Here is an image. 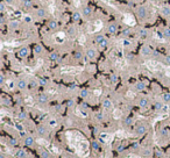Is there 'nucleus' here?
<instances>
[{
  "mask_svg": "<svg viewBox=\"0 0 170 158\" xmlns=\"http://www.w3.org/2000/svg\"><path fill=\"white\" fill-rule=\"evenodd\" d=\"M136 14L140 19H146L147 18V14H148V11L144 6H140L138 10H136Z\"/></svg>",
  "mask_w": 170,
  "mask_h": 158,
  "instance_id": "1",
  "label": "nucleus"
},
{
  "mask_svg": "<svg viewBox=\"0 0 170 158\" xmlns=\"http://www.w3.org/2000/svg\"><path fill=\"white\" fill-rule=\"evenodd\" d=\"M124 22L126 23V25H128V26H135V20H134V18H133V15L132 14H125L124 15Z\"/></svg>",
  "mask_w": 170,
  "mask_h": 158,
  "instance_id": "2",
  "label": "nucleus"
},
{
  "mask_svg": "<svg viewBox=\"0 0 170 158\" xmlns=\"http://www.w3.org/2000/svg\"><path fill=\"white\" fill-rule=\"evenodd\" d=\"M151 54H153V50H151V48H150L149 45H143V47H142V49H141V55H142L143 57H149Z\"/></svg>",
  "mask_w": 170,
  "mask_h": 158,
  "instance_id": "3",
  "label": "nucleus"
},
{
  "mask_svg": "<svg viewBox=\"0 0 170 158\" xmlns=\"http://www.w3.org/2000/svg\"><path fill=\"white\" fill-rule=\"evenodd\" d=\"M147 130H148V128H147V126L146 124H140V126H138L136 128H135V131H136V134L138 135H144L146 133H147Z\"/></svg>",
  "mask_w": 170,
  "mask_h": 158,
  "instance_id": "4",
  "label": "nucleus"
},
{
  "mask_svg": "<svg viewBox=\"0 0 170 158\" xmlns=\"http://www.w3.org/2000/svg\"><path fill=\"white\" fill-rule=\"evenodd\" d=\"M28 54H29V49H28L27 47H22V48H20L19 51H18V55H19V57H21V58L27 57Z\"/></svg>",
  "mask_w": 170,
  "mask_h": 158,
  "instance_id": "5",
  "label": "nucleus"
},
{
  "mask_svg": "<svg viewBox=\"0 0 170 158\" xmlns=\"http://www.w3.org/2000/svg\"><path fill=\"white\" fill-rule=\"evenodd\" d=\"M86 57H88L89 59L93 60V59L97 57V51H96V49H93V48L88 49V51H86Z\"/></svg>",
  "mask_w": 170,
  "mask_h": 158,
  "instance_id": "6",
  "label": "nucleus"
},
{
  "mask_svg": "<svg viewBox=\"0 0 170 158\" xmlns=\"http://www.w3.org/2000/svg\"><path fill=\"white\" fill-rule=\"evenodd\" d=\"M27 82L25 80V79H20V80L17 83V86H18V89L19 90H26L27 89Z\"/></svg>",
  "mask_w": 170,
  "mask_h": 158,
  "instance_id": "7",
  "label": "nucleus"
},
{
  "mask_svg": "<svg viewBox=\"0 0 170 158\" xmlns=\"http://www.w3.org/2000/svg\"><path fill=\"white\" fill-rule=\"evenodd\" d=\"M112 107H113V104H112V101H111L110 99L103 100V108H104V109H111Z\"/></svg>",
  "mask_w": 170,
  "mask_h": 158,
  "instance_id": "8",
  "label": "nucleus"
},
{
  "mask_svg": "<svg viewBox=\"0 0 170 158\" xmlns=\"http://www.w3.org/2000/svg\"><path fill=\"white\" fill-rule=\"evenodd\" d=\"M36 133H37L39 136H46L47 135V128L44 126H40V127H37Z\"/></svg>",
  "mask_w": 170,
  "mask_h": 158,
  "instance_id": "9",
  "label": "nucleus"
},
{
  "mask_svg": "<svg viewBox=\"0 0 170 158\" xmlns=\"http://www.w3.org/2000/svg\"><path fill=\"white\" fill-rule=\"evenodd\" d=\"M34 143H35V141H34V138L32 136H26L25 137V145L26 146H33Z\"/></svg>",
  "mask_w": 170,
  "mask_h": 158,
  "instance_id": "10",
  "label": "nucleus"
},
{
  "mask_svg": "<svg viewBox=\"0 0 170 158\" xmlns=\"http://www.w3.org/2000/svg\"><path fill=\"white\" fill-rule=\"evenodd\" d=\"M48 100H49V98H48V95L47 94H40L39 97H37V101L40 102V104H47L48 102Z\"/></svg>",
  "mask_w": 170,
  "mask_h": 158,
  "instance_id": "11",
  "label": "nucleus"
},
{
  "mask_svg": "<svg viewBox=\"0 0 170 158\" xmlns=\"http://www.w3.org/2000/svg\"><path fill=\"white\" fill-rule=\"evenodd\" d=\"M148 104H149V100H148L147 98H141V99L139 100V106H140L141 108H146V107L148 106Z\"/></svg>",
  "mask_w": 170,
  "mask_h": 158,
  "instance_id": "12",
  "label": "nucleus"
},
{
  "mask_svg": "<svg viewBox=\"0 0 170 158\" xmlns=\"http://www.w3.org/2000/svg\"><path fill=\"white\" fill-rule=\"evenodd\" d=\"M17 158H27V152L23 150V149H19L15 153Z\"/></svg>",
  "mask_w": 170,
  "mask_h": 158,
  "instance_id": "13",
  "label": "nucleus"
},
{
  "mask_svg": "<svg viewBox=\"0 0 170 158\" xmlns=\"http://www.w3.org/2000/svg\"><path fill=\"white\" fill-rule=\"evenodd\" d=\"M161 13L164 16H170V8L168 6H162L161 7Z\"/></svg>",
  "mask_w": 170,
  "mask_h": 158,
  "instance_id": "14",
  "label": "nucleus"
},
{
  "mask_svg": "<svg viewBox=\"0 0 170 158\" xmlns=\"http://www.w3.org/2000/svg\"><path fill=\"white\" fill-rule=\"evenodd\" d=\"M48 27H49V29H57V27H58L57 21L56 20H50L48 22Z\"/></svg>",
  "mask_w": 170,
  "mask_h": 158,
  "instance_id": "15",
  "label": "nucleus"
},
{
  "mask_svg": "<svg viewBox=\"0 0 170 158\" xmlns=\"http://www.w3.org/2000/svg\"><path fill=\"white\" fill-rule=\"evenodd\" d=\"M91 13H92L91 7L86 6V7H84V8H83V15H84V16H89V15H91Z\"/></svg>",
  "mask_w": 170,
  "mask_h": 158,
  "instance_id": "16",
  "label": "nucleus"
},
{
  "mask_svg": "<svg viewBox=\"0 0 170 158\" xmlns=\"http://www.w3.org/2000/svg\"><path fill=\"white\" fill-rule=\"evenodd\" d=\"M135 89H136L138 91H143V90L146 89V85H144V83H142V82H138V83L135 84Z\"/></svg>",
  "mask_w": 170,
  "mask_h": 158,
  "instance_id": "17",
  "label": "nucleus"
},
{
  "mask_svg": "<svg viewBox=\"0 0 170 158\" xmlns=\"http://www.w3.org/2000/svg\"><path fill=\"white\" fill-rule=\"evenodd\" d=\"M46 14H47V11H46L44 8H40V10H37V12H36V15H37L39 18H44Z\"/></svg>",
  "mask_w": 170,
  "mask_h": 158,
  "instance_id": "18",
  "label": "nucleus"
},
{
  "mask_svg": "<svg viewBox=\"0 0 170 158\" xmlns=\"http://www.w3.org/2000/svg\"><path fill=\"white\" fill-rule=\"evenodd\" d=\"M117 29H118V28H117V25H114V23H113V25H110V26H108V29H107V30H108V33H110V34H112V35H113V34H115V33H117Z\"/></svg>",
  "mask_w": 170,
  "mask_h": 158,
  "instance_id": "19",
  "label": "nucleus"
},
{
  "mask_svg": "<svg viewBox=\"0 0 170 158\" xmlns=\"http://www.w3.org/2000/svg\"><path fill=\"white\" fill-rule=\"evenodd\" d=\"M18 27H19V21H17V20L10 21V28L11 29H17Z\"/></svg>",
  "mask_w": 170,
  "mask_h": 158,
  "instance_id": "20",
  "label": "nucleus"
},
{
  "mask_svg": "<svg viewBox=\"0 0 170 158\" xmlns=\"http://www.w3.org/2000/svg\"><path fill=\"white\" fill-rule=\"evenodd\" d=\"M147 35H148V33H147V30L146 29H140V32H139V36H140V38H146L147 37Z\"/></svg>",
  "mask_w": 170,
  "mask_h": 158,
  "instance_id": "21",
  "label": "nucleus"
},
{
  "mask_svg": "<svg viewBox=\"0 0 170 158\" xmlns=\"http://www.w3.org/2000/svg\"><path fill=\"white\" fill-rule=\"evenodd\" d=\"M58 54L57 52H51L50 55H49V58H50V60H54V62H56V60H58Z\"/></svg>",
  "mask_w": 170,
  "mask_h": 158,
  "instance_id": "22",
  "label": "nucleus"
},
{
  "mask_svg": "<svg viewBox=\"0 0 170 158\" xmlns=\"http://www.w3.org/2000/svg\"><path fill=\"white\" fill-rule=\"evenodd\" d=\"M26 119H27V113L26 112H20L18 114V120L22 121V120H26Z\"/></svg>",
  "mask_w": 170,
  "mask_h": 158,
  "instance_id": "23",
  "label": "nucleus"
},
{
  "mask_svg": "<svg viewBox=\"0 0 170 158\" xmlns=\"http://www.w3.org/2000/svg\"><path fill=\"white\" fill-rule=\"evenodd\" d=\"M73 57H75V59L79 60V59H82V58H83V52H82V51H75Z\"/></svg>",
  "mask_w": 170,
  "mask_h": 158,
  "instance_id": "24",
  "label": "nucleus"
},
{
  "mask_svg": "<svg viewBox=\"0 0 170 158\" xmlns=\"http://www.w3.org/2000/svg\"><path fill=\"white\" fill-rule=\"evenodd\" d=\"M40 155H41L42 158H50V153L47 150H41L40 151Z\"/></svg>",
  "mask_w": 170,
  "mask_h": 158,
  "instance_id": "25",
  "label": "nucleus"
},
{
  "mask_svg": "<svg viewBox=\"0 0 170 158\" xmlns=\"http://www.w3.org/2000/svg\"><path fill=\"white\" fill-rule=\"evenodd\" d=\"M34 51H35V54L40 55V54L43 51V48H42L40 44H37V45H35V48H34Z\"/></svg>",
  "mask_w": 170,
  "mask_h": 158,
  "instance_id": "26",
  "label": "nucleus"
},
{
  "mask_svg": "<svg viewBox=\"0 0 170 158\" xmlns=\"http://www.w3.org/2000/svg\"><path fill=\"white\" fill-rule=\"evenodd\" d=\"M163 104L161 102V101H157V102H155V109L156 111H162L163 109Z\"/></svg>",
  "mask_w": 170,
  "mask_h": 158,
  "instance_id": "27",
  "label": "nucleus"
},
{
  "mask_svg": "<svg viewBox=\"0 0 170 158\" xmlns=\"http://www.w3.org/2000/svg\"><path fill=\"white\" fill-rule=\"evenodd\" d=\"M92 148H93V150L98 151V150L100 149V144H99V142H98V141H93V142H92Z\"/></svg>",
  "mask_w": 170,
  "mask_h": 158,
  "instance_id": "28",
  "label": "nucleus"
},
{
  "mask_svg": "<svg viewBox=\"0 0 170 158\" xmlns=\"http://www.w3.org/2000/svg\"><path fill=\"white\" fill-rule=\"evenodd\" d=\"M162 99L164 102H170V93H164L162 95Z\"/></svg>",
  "mask_w": 170,
  "mask_h": 158,
  "instance_id": "29",
  "label": "nucleus"
},
{
  "mask_svg": "<svg viewBox=\"0 0 170 158\" xmlns=\"http://www.w3.org/2000/svg\"><path fill=\"white\" fill-rule=\"evenodd\" d=\"M80 16H82V15H80V13H79V12H75L72 18H73V20H75V21H79V20H80Z\"/></svg>",
  "mask_w": 170,
  "mask_h": 158,
  "instance_id": "30",
  "label": "nucleus"
},
{
  "mask_svg": "<svg viewBox=\"0 0 170 158\" xmlns=\"http://www.w3.org/2000/svg\"><path fill=\"white\" fill-rule=\"evenodd\" d=\"M104 40H105V37H104L103 35H97V36H96V42H97L98 44H99V43H102Z\"/></svg>",
  "mask_w": 170,
  "mask_h": 158,
  "instance_id": "31",
  "label": "nucleus"
},
{
  "mask_svg": "<svg viewBox=\"0 0 170 158\" xmlns=\"http://www.w3.org/2000/svg\"><path fill=\"white\" fill-rule=\"evenodd\" d=\"M88 95H89V91L88 90H82L80 91V97L82 98H86Z\"/></svg>",
  "mask_w": 170,
  "mask_h": 158,
  "instance_id": "32",
  "label": "nucleus"
},
{
  "mask_svg": "<svg viewBox=\"0 0 170 158\" xmlns=\"http://www.w3.org/2000/svg\"><path fill=\"white\" fill-rule=\"evenodd\" d=\"M23 6H25L26 8H29V7H32V6H33V3L30 1V0H26V1L23 3Z\"/></svg>",
  "mask_w": 170,
  "mask_h": 158,
  "instance_id": "33",
  "label": "nucleus"
},
{
  "mask_svg": "<svg viewBox=\"0 0 170 158\" xmlns=\"http://www.w3.org/2000/svg\"><path fill=\"white\" fill-rule=\"evenodd\" d=\"M96 119H97V120H99V121H102V120H104V114H103L102 112H99V113H97V114H96Z\"/></svg>",
  "mask_w": 170,
  "mask_h": 158,
  "instance_id": "34",
  "label": "nucleus"
},
{
  "mask_svg": "<svg viewBox=\"0 0 170 158\" xmlns=\"http://www.w3.org/2000/svg\"><path fill=\"white\" fill-rule=\"evenodd\" d=\"M107 43H108V42H107V40L105 38V40H104L102 43H99V47H100L102 49H104V48H106V47H107Z\"/></svg>",
  "mask_w": 170,
  "mask_h": 158,
  "instance_id": "35",
  "label": "nucleus"
},
{
  "mask_svg": "<svg viewBox=\"0 0 170 158\" xmlns=\"http://www.w3.org/2000/svg\"><path fill=\"white\" fill-rule=\"evenodd\" d=\"M132 123H133V119H132V117L125 119V124H126V126H131Z\"/></svg>",
  "mask_w": 170,
  "mask_h": 158,
  "instance_id": "36",
  "label": "nucleus"
},
{
  "mask_svg": "<svg viewBox=\"0 0 170 158\" xmlns=\"http://www.w3.org/2000/svg\"><path fill=\"white\" fill-rule=\"evenodd\" d=\"M111 82L114 83V84L118 82V76H117V74H112V76H111Z\"/></svg>",
  "mask_w": 170,
  "mask_h": 158,
  "instance_id": "37",
  "label": "nucleus"
},
{
  "mask_svg": "<svg viewBox=\"0 0 170 158\" xmlns=\"http://www.w3.org/2000/svg\"><path fill=\"white\" fill-rule=\"evenodd\" d=\"M7 86H8V89L13 90V89H14V82H13V80H8V82H7Z\"/></svg>",
  "mask_w": 170,
  "mask_h": 158,
  "instance_id": "38",
  "label": "nucleus"
},
{
  "mask_svg": "<svg viewBox=\"0 0 170 158\" xmlns=\"http://www.w3.org/2000/svg\"><path fill=\"white\" fill-rule=\"evenodd\" d=\"M156 36H157V38L162 40V38H163V36H164V34H163L162 32H156Z\"/></svg>",
  "mask_w": 170,
  "mask_h": 158,
  "instance_id": "39",
  "label": "nucleus"
},
{
  "mask_svg": "<svg viewBox=\"0 0 170 158\" xmlns=\"http://www.w3.org/2000/svg\"><path fill=\"white\" fill-rule=\"evenodd\" d=\"M163 34H164L165 37H170V29H164Z\"/></svg>",
  "mask_w": 170,
  "mask_h": 158,
  "instance_id": "40",
  "label": "nucleus"
},
{
  "mask_svg": "<svg viewBox=\"0 0 170 158\" xmlns=\"http://www.w3.org/2000/svg\"><path fill=\"white\" fill-rule=\"evenodd\" d=\"M0 84H1V85L5 84V76H4V74L0 76Z\"/></svg>",
  "mask_w": 170,
  "mask_h": 158,
  "instance_id": "41",
  "label": "nucleus"
},
{
  "mask_svg": "<svg viewBox=\"0 0 170 158\" xmlns=\"http://www.w3.org/2000/svg\"><path fill=\"white\" fill-rule=\"evenodd\" d=\"M49 124H50L51 127H55V126H57V122H56L55 120H50V121H49Z\"/></svg>",
  "mask_w": 170,
  "mask_h": 158,
  "instance_id": "42",
  "label": "nucleus"
},
{
  "mask_svg": "<svg viewBox=\"0 0 170 158\" xmlns=\"http://www.w3.org/2000/svg\"><path fill=\"white\" fill-rule=\"evenodd\" d=\"M25 21H26V22H32V16L26 15V16H25Z\"/></svg>",
  "mask_w": 170,
  "mask_h": 158,
  "instance_id": "43",
  "label": "nucleus"
},
{
  "mask_svg": "<svg viewBox=\"0 0 170 158\" xmlns=\"http://www.w3.org/2000/svg\"><path fill=\"white\" fill-rule=\"evenodd\" d=\"M0 12H5V4L4 3L0 4Z\"/></svg>",
  "mask_w": 170,
  "mask_h": 158,
  "instance_id": "44",
  "label": "nucleus"
},
{
  "mask_svg": "<svg viewBox=\"0 0 170 158\" xmlns=\"http://www.w3.org/2000/svg\"><path fill=\"white\" fill-rule=\"evenodd\" d=\"M164 59H165V63H167V64H169V65H170V55H169V56H167V57H165V58H164Z\"/></svg>",
  "mask_w": 170,
  "mask_h": 158,
  "instance_id": "45",
  "label": "nucleus"
},
{
  "mask_svg": "<svg viewBox=\"0 0 170 158\" xmlns=\"http://www.w3.org/2000/svg\"><path fill=\"white\" fill-rule=\"evenodd\" d=\"M73 4H75V6H76V7H78V6L80 5V3H79V0H73Z\"/></svg>",
  "mask_w": 170,
  "mask_h": 158,
  "instance_id": "46",
  "label": "nucleus"
},
{
  "mask_svg": "<svg viewBox=\"0 0 170 158\" xmlns=\"http://www.w3.org/2000/svg\"><path fill=\"white\" fill-rule=\"evenodd\" d=\"M40 85H47V82L44 79H40Z\"/></svg>",
  "mask_w": 170,
  "mask_h": 158,
  "instance_id": "47",
  "label": "nucleus"
},
{
  "mask_svg": "<svg viewBox=\"0 0 170 158\" xmlns=\"http://www.w3.org/2000/svg\"><path fill=\"white\" fill-rule=\"evenodd\" d=\"M149 155V150L148 149H146L144 151H143V156H148Z\"/></svg>",
  "mask_w": 170,
  "mask_h": 158,
  "instance_id": "48",
  "label": "nucleus"
},
{
  "mask_svg": "<svg viewBox=\"0 0 170 158\" xmlns=\"http://www.w3.org/2000/svg\"><path fill=\"white\" fill-rule=\"evenodd\" d=\"M124 45H131V42L129 41H124Z\"/></svg>",
  "mask_w": 170,
  "mask_h": 158,
  "instance_id": "49",
  "label": "nucleus"
},
{
  "mask_svg": "<svg viewBox=\"0 0 170 158\" xmlns=\"http://www.w3.org/2000/svg\"><path fill=\"white\" fill-rule=\"evenodd\" d=\"M10 143H11L12 145H15V144H17V141H15V139H12V141H10Z\"/></svg>",
  "mask_w": 170,
  "mask_h": 158,
  "instance_id": "50",
  "label": "nucleus"
},
{
  "mask_svg": "<svg viewBox=\"0 0 170 158\" xmlns=\"http://www.w3.org/2000/svg\"><path fill=\"white\" fill-rule=\"evenodd\" d=\"M75 28H70V30H69V33L70 34H73V33H76V30H73Z\"/></svg>",
  "mask_w": 170,
  "mask_h": 158,
  "instance_id": "51",
  "label": "nucleus"
},
{
  "mask_svg": "<svg viewBox=\"0 0 170 158\" xmlns=\"http://www.w3.org/2000/svg\"><path fill=\"white\" fill-rule=\"evenodd\" d=\"M128 34H129V29H127V30H125V32H124V35H125V36H127Z\"/></svg>",
  "mask_w": 170,
  "mask_h": 158,
  "instance_id": "52",
  "label": "nucleus"
},
{
  "mask_svg": "<svg viewBox=\"0 0 170 158\" xmlns=\"http://www.w3.org/2000/svg\"><path fill=\"white\" fill-rule=\"evenodd\" d=\"M124 149H125V148H124V146H121V145H120V146H119V148H118V151H119V152H120V151H122V150H124Z\"/></svg>",
  "mask_w": 170,
  "mask_h": 158,
  "instance_id": "53",
  "label": "nucleus"
},
{
  "mask_svg": "<svg viewBox=\"0 0 170 158\" xmlns=\"http://www.w3.org/2000/svg\"><path fill=\"white\" fill-rule=\"evenodd\" d=\"M156 155H157V157H161L162 156V152L161 151H156Z\"/></svg>",
  "mask_w": 170,
  "mask_h": 158,
  "instance_id": "54",
  "label": "nucleus"
},
{
  "mask_svg": "<svg viewBox=\"0 0 170 158\" xmlns=\"http://www.w3.org/2000/svg\"><path fill=\"white\" fill-rule=\"evenodd\" d=\"M18 104H19V105H22V99H21V98L18 99Z\"/></svg>",
  "mask_w": 170,
  "mask_h": 158,
  "instance_id": "55",
  "label": "nucleus"
},
{
  "mask_svg": "<svg viewBox=\"0 0 170 158\" xmlns=\"http://www.w3.org/2000/svg\"><path fill=\"white\" fill-rule=\"evenodd\" d=\"M72 105H73V101H72V100H70V101H69V104H68V106H70V107H71Z\"/></svg>",
  "mask_w": 170,
  "mask_h": 158,
  "instance_id": "56",
  "label": "nucleus"
},
{
  "mask_svg": "<svg viewBox=\"0 0 170 158\" xmlns=\"http://www.w3.org/2000/svg\"><path fill=\"white\" fill-rule=\"evenodd\" d=\"M17 127H18V129H19V130H22V129H23V128H22V126H21V124H18V126H17Z\"/></svg>",
  "mask_w": 170,
  "mask_h": 158,
  "instance_id": "57",
  "label": "nucleus"
},
{
  "mask_svg": "<svg viewBox=\"0 0 170 158\" xmlns=\"http://www.w3.org/2000/svg\"><path fill=\"white\" fill-rule=\"evenodd\" d=\"M106 136H107V134H102V138L106 139Z\"/></svg>",
  "mask_w": 170,
  "mask_h": 158,
  "instance_id": "58",
  "label": "nucleus"
},
{
  "mask_svg": "<svg viewBox=\"0 0 170 158\" xmlns=\"http://www.w3.org/2000/svg\"><path fill=\"white\" fill-rule=\"evenodd\" d=\"M6 3H8V4H12V3H14V0H5Z\"/></svg>",
  "mask_w": 170,
  "mask_h": 158,
  "instance_id": "59",
  "label": "nucleus"
},
{
  "mask_svg": "<svg viewBox=\"0 0 170 158\" xmlns=\"http://www.w3.org/2000/svg\"><path fill=\"white\" fill-rule=\"evenodd\" d=\"M26 134H25V131H20V136H25Z\"/></svg>",
  "mask_w": 170,
  "mask_h": 158,
  "instance_id": "60",
  "label": "nucleus"
},
{
  "mask_svg": "<svg viewBox=\"0 0 170 158\" xmlns=\"http://www.w3.org/2000/svg\"><path fill=\"white\" fill-rule=\"evenodd\" d=\"M149 1H151V3H155V1H157V0H149Z\"/></svg>",
  "mask_w": 170,
  "mask_h": 158,
  "instance_id": "61",
  "label": "nucleus"
},
{
  "mask_svg": "<svg viewBox=\"0 0 170 158\" xmlns=\"http://www.w3.org/2000/svg\"><path fill=\"white\" fill-rule=\"evenodd\" d=\"M0 158H5V156H4V155H1V156H0Z\"/></svg>",
  "mask_w": 170,
  "mask_h": 158,
  "instance_id": "62",
  "label": "nucleus"
},
{
  "mask_svg": "<svg viewBox=\"0 0 170 158\" xmlns=\"http://www.w3.org/2000/svg\"><path fill=\"white\" fill-rule=\"evenodd\" d=\"M19 1H22V3H25V1H26V0H19Z\"/></svg>",
  "mask_w": 170,
  "mask_h": 158,
  "instance_id": "63",
  "label": "nucleus"
},
{
  "mask_svg": "<svg viewBox=\"0 0 170 158\" xmlns=\"http://www.w3.org/2000/svg\"><path fill=\"white\" fill-rule=\"evenodd\" d=\"M84 1H88V0H84Z\"/></svg>",
  "mask_w": 170,
  "mask_h": 158,
  "instance_id": "64",
  "label": "nucleus"
}]
</instances>
